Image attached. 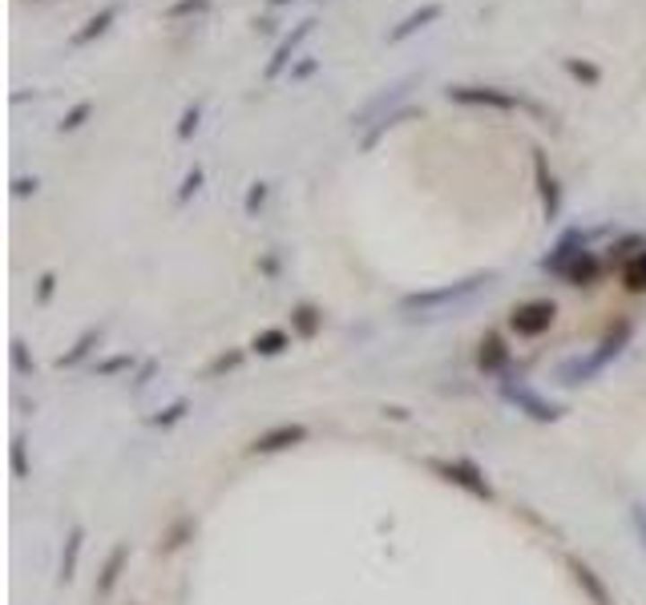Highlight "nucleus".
Returning <instances> with one entry per match:
<instances>
[{
  "instance_id": "9b49d317",
  "label": "nucleus",
  "mask_w": 646,
  "mask_h": 605,
  "mask_svg": "<svg viewBox=\"0 0 646 605\" xmlns=\"http://www.w3.org/2000/svg\"><path fill=\"white\" fill-rule=\"evenodd\" d=\"M198 121H202V105H198V101H194V105H186V109H182V117H178V129H174V134H178V142H190V137H194V129H198Z\"/></svg>"
},
{
  "instance_id": "0eeeda50",
  "label": "nucleus",
  "mask_w": 646,
  "mask_h": 605,
  "mask_svg": "<svg viewBox=\"0 0 646 605\" xmlns=\"http://www.w3.org/2000/svg\"><path fill=\"white\" fill-rule=\"evenodd\" d=\"M533 174H537V190H541V202H546V214L554 218L562 210V186L554 182V174L546 169V153L533 150Z\"/></svg>"
},
{
  "instance_id": "4be33fe9",
  "label": "nucleus",
  "mask_w": 646,
  "mask_h": 605,
  "mask_svg": "<svg viewBox=\"0 0 646 605\" xmlns=\"http://www.w3.org/2000/svg\"><path fill=\"white\" fill-rule=\"evenodd\" d=\"M53 274H45V279H40V298H48V290H53Z\"/></svg>"
},
{
  "instance_id": "6e6552de",
  "label": "nucleus",
  "mask_w": 646,
  "mask_h": 605,
  "mask_svg": "<svg viewBox=\"0 0 646 605\" xmlns=\"http://www.w3.org/2000/svg\"><path fill=\"white\" fill-rule=\"evenodd\" d=\"M557 271H562L565 279L573 282V287H581V282H594V279H598V258L589 255V250H578V255L565 258Z\"/></svg>"
},
{
  "instance_id": "a211bd4d",
  "label": "nucleus",
  "mask_w": 646,
  "mask_h": 605,
  "mask_svg": "<svg viewBox=\"0 0 646 605\" xmlns=\"http://www.w3.org/2000/svg\"><path fill=\"white\" fill-rule=\"evenodd\" d=\"M263 198H266V186H263V182H255V186H250V194H247V210H250V214H255V210L263 206Z\"/></svg>"
},
{
  "instance_id": "5701e85b",
  "label": "nucleus",
  "mask_w": 646,
  "mask_h": 605,
  "mask_svg": "<svg viewBox=\"0 0 646 605\" xmlns=\"http://www.w3.org/2000/svg\"><path fill=\"white\" fill-rule=\"evenodd\" d=\"M266 4H271V8H283V4H291V0H266Z\"/></svg>"
},
{
  "instance_id": "9d476101",
  "label": "nucleus",
  "mask_w": 646,
  "mask_h": 605,
  "mask_svg": "<svg viewBox=\"0 0 646 605\" xmlns=\"http://www.w3.org/2000/svg\"><path fill=\"white\" fill-rule=\"evenodd\" d=\"M210 13V0H174L166 8V21H186V16H202Z\"/></svg>"
},
{
  "instance_id": "7ed1b4c3",
  "label": "nucleus",
  "mask_w": 646,
  "mask_h": 605,
  "mask_svg": "<svg viewBox=\"0 0 646 605\" xmlns=\"http://www.w3.org/2000/svg\"><path fill=\"white\" fill-rule=\"evenodd\" d=\"M444 16V4L441 0H428V4H420V8H412L408 16H404L400 24H392V29H388V45H400V40H408V37H416L420 29H428V24H436Z\"/></svg>"
},
{
  "instance_id": "2eb2a0df",
  "label": "nucleus",
  "mask_w": 646,
  "mask_h": 605,
  "mask_svg": "<svg viewBox=\"0 0 646 605\" xmlns=\"http://www.w3.org/2000/svg\"><path fill=\"white\" fill-rule=\"evenodd\" d=\"M311 73H319V61H315V56H303V61L291 65V81H307Z\"/></svg>"
},
{
  "instance_id": "f257e3e1",
  "label": "nucleus",
  "mask_w": 646,
  "mask_h": 605,
  "mask_svg": "<svg viewBox=\"0 0 646 605\" xmlns=\"http://www.w3.org/2000/svg\"><path fill=\"white\" fill-rule=\"evenodd\" d=\"M444 93L457 105H484V109H501V113H513V109H521V105H529L525 97L505 93V89H497V85H449Z\"/></svg>"
},
{
  "instance_id": "423d86ee",
  "label": "nucleus",
  "mask_w": 646,
  "mask_h": 605,
  "mask_svg": "<svg viewBox=\"0 0 646 605\" xmlns=\"http://www.w3.org/2000/svg\"><path fill=\"white\" fill-rule=\"evenodd\" d=\"M408 85H416V73H412V77H404V81H396V85H388V93H376V97H371V101L352 117V125H368V121L376 117V113H384L388 105L400 101V97L408 93ZM384 117H388V113H384Z\"/></svg>"
},
{
  "instance_id": "f3484780",
  "label": "nucleus",
  "mask_w": 646,
  "mask_h": 605,
  "mask_svg": "<svg viewBox=\"0 0 646 605\" xmlns=\"http://www.w3.org/2000/svg\"><path fill=\"white\" fill-rule=\"evenodd\" d=\"M283 343H287V335H279V331H271V335L255 339V347H258V351H266V355H271V351H279Z\"/></svg>"
},
{
  "instance_id": "1a4fd4ad",
  "label": "nucleus",
  "mask_w": 646,
  "mask_h": 605,
  "mask_svg": "<svg viewBox=\"0 0 646 605\" xmlns=\"http://www.w3.org/2000/svg\"><path fill=\"white\" fill-rule=\"evenodd\" d=\"M562 69L570 73L573 81L589 85V89H594V85H602V69H598L594 61H586V56H565V61H562Z\"/></svg>"
},
{
  "instance_id": "6ab92c4d",
  "label": "nucleus",
  "mask_w": 646,
  "mask_h": 605,
  "mask_svg": "<svg viewBox=\"0 0 646 605\" xmlns=\"http://www.w3.org/2000/svg\"><path fill=\"white\" fill-rule=\"evenodd\" d=\"M295 315H299V327H303V335H311V331H315V311H311V307H299Z\"/></svg>"
},
{
  "instance_id": "dca6fc26",
  "label": "nucleus",
  "mask_w": 646,
  "mask_h": 605,
  "mask_svg": "<svg viewBox=\"0 0 646 605\" xmlns=\"http://www.w3.org/2000/svg\"><path fill=\"white\" fill-rule=\"evenodd\" d=\"M198 186H202V169H198V166H194V169H190V174H186V182H182V190H178V202H190V194H194V190H198Z\"/></svg>"
},
{
  "instance_id": "f8f14e48",
  "label": "nucleus",
  "mask_w": 646,
  "mask_h": 605,
  "mask_svg": "<svg viewBox=\"0 0 646 605\" xmlns=\"http://www.w3.org/2000/svg\"><path fill=\"white\" fill-rule=\"evenodd\" d=\"M89 113H93V101H77V105H73V109L61 117V125H57V129H61V134H73V129H81V125L89 121Z\"/></svg>"
},
{
  "instance_id": "aec40b11",
  "label": "nucleus",
  "mask_w": 646,
  "mask_h": 605,
  "mask_svg": "<svg viewBox=\"0 0 646 605\" xmlns=\"http://www.w3.org/2000/svg\"><path fill=\"white\" fill-rule=\"evenodd\" d=\"M37 186H40L37 177H16V182H13V194H21V198H24V194H37Z\"/></svg>"
},
{
  "instance_id": "39448f33",
  "label": "nucleus",
  "mask_w": 646,
  "mask_h": 605,
  "mask_svg": "<svg viewBox=\"0 0 646 605\" xmlns=\"http://www.w3.org/2000/svg\"><path fill=\"white\" fill-rule=\"evenodd\" d=\"M118 13H121L118 4H105L101 13H97V16H89V21L81 24L77 32H73V37H69V45H73V48H85V45H93V40H101L105 32L113 29V21H118Z\"/></svg>"
},
{
  "instance_id": "412c9836",
  "label": "nucleus",
  "mask_w": 646,
  "mask_h": 605,
  "mask_svg": "<svg viewBox=\"0 0 646 605\" xmlns=\"http://www.w3.org/2000/svg\"><path fill=\"white\" fill-rule=\"evenodd\" d=\"M255 29H258V32H275V21H271V16H258Z\"/></svg>"
},
{
  "instance_id": "ddd939ff",
  "label": "nucleus",
  "mask_w": 646,
  "mask_h": 605,
  "mask_svg": "<svg viewBox=\"0 0 646 605\" xmlns=\"http://www.w3.org/2000/svg\"><path fill=\"white\" fill-rule=\"evenodd\" d=\"M408 113H412V109H400V113H388V117H380V125L371 129L368 137H363V150H371V145H376L380 137H384V134H388V129H392V125H400V121L408 117Z\"/></svg>"
},
{
  "instance_id": "20e7f679",
  "label": "nucleus",
  "mask_w": 646,
  "mask_h": 605,
  "mask_svg": "<svg viewBox=\"0 0 646 605\" xmlns=\"http://www.w3.org/2000/svg\"><path fill=\"white\" fill-rule=\"evenodd\" d=\"M513 331L517 335H541V331L554 323V303H546V298H537V303H525L513 311Z\"/></svg>"
},
{
  "instance_id": "f03ea898",
  "label": "nucleus",
  "mask_w": 646,
  "mask_h": 605,
  "mask_svg": "<svg viewBox=\"0 0 646 605\" xmlns=\"http://www.w3.org/2000/svg\"><path fill=\"white\" fill-rule=\"evenodd\" d=\"M311 32H315V16H303V21H299L295 29H291L287 37H283L279 45H275V53H271V61H266L263 77H266V81H279L283 73H287L291 65H295V53H299V45H303V40L311 37Z\"/></svg>"
},
{
  "instance_id": "4468645a",
  "label": "nucleus",
  "mask_w": 646,
  "mask_h": 605,
  "mask_svg": "<svg viewBox=\"0 0 646 605\" xmlns=\"http://www.w3.org/2000/svg\"><path fill=\"white\" fill-rule=\"evenodd\" d=\"M626 287H630V290H646V255L630 258V266H626Z\"/></svg>"
}]
</instances>
